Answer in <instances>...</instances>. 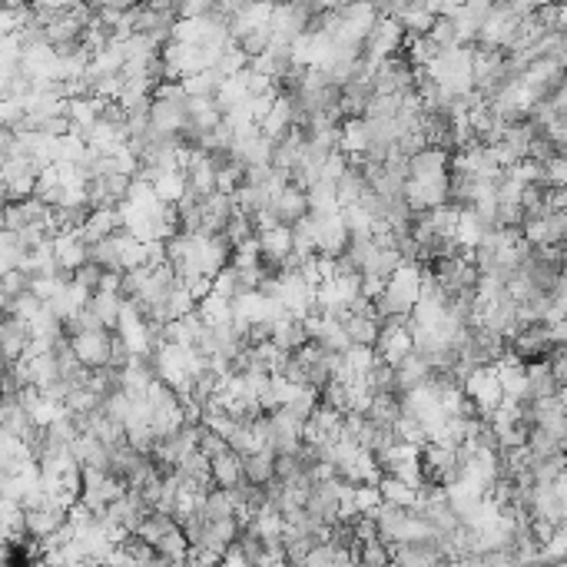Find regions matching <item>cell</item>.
<instances>
[{"label":"cell","mask_w":567,"mask_h":567,"mask_svg":"<svg viewBox=\"0 0 567 567\" xmlns=\"http://www.w3.org/2000/svg\"><path fill=\"white\" fill-rule=\"evenodd\" d=\"M378 491H382V501L385 504H399V508H409V511H415V504H418V488H411L409 482L392 478V474L382 478Z\"/></svg>","instance_id":"cell-12"},{"label":"cell","mask_w":567,"mask_h":567,"mask_svg":"<svg viewBox=\"0 0 567 567\" xmlns=\"http://www.w3.org/2000/svg\"><path fill=\"white\" fill-rule=\"evenodd\" d=\"M564 458H567V448H564Z\"/></svg>","instance_id":"cell-17"},{"label":"cell","mask_w":567,"mask_h":567,"mask_svg":"<svg viewBox=\"0 0 567 567\" xmlns=\"http://www.w3.org/2000/svg\"><path fill=\"white\" fill-rule=\"evenodd\" d=\"M212 482H216V488H226V491L239 488V484L246 482V464H242V454H236L230 448L226 454L212 458Z\"/></svg>","instance_id":"cell-7"},{"label":"cell","mask_w":567,"mask_h":567,"mask_svg":"<svg viewBox=\"0 0 567 567\" xmlns=\"http://www.w3.org/2000/svg\"><path fill=\"white\" fill-rule=\"evenodd\" d=\"M0 342H4L7 365H14V362H23V356H27V348H31V342H33L31 326H27V322H21V319H14V315H4V326H0Z\"/></svg>","instance_id":"cell-4"},{"label":"cell","mask_w":567,"mask_h":567,"mask_svg":"<svg viewBox=\"0 0 567 567\" xmlns=\"http://www.w3.org/2000/svg\"><path fill=\"white\" fill-rule=\"evenodd\" d=\"M275 216H279V226H285V230H292V226H299V222L309 216V193H305L302 186H295V183H289V186L275 196L273 202Z\"/></svg>","instance_id":"cell-3"},{"label":"cell","mask_w":567,"mask_h":567,"mask_svg":"<svg viewBox=\"0 0 567 567\" xmlns=\"http://www.w3.org/2000/svg\"><path fill=\"white\" fill-rule=\"evenodd\" d=\"M179 567H206V564H196V561H186V564H179Z\"/></svg>","instance_id":"cell-16"},{"label":"cell","mask_w":567,"mask_h":567,"mask_svg":"<svg viewBox=\"0 0 567 567\" xmlns=\"http://www.w3.org/2000/svg\"><path fill=\"white\" fill-rule=\"evenodd\" d=\"M378 358L385 362V365H401L405 358L415 352V336H411V328L405 319H392L382 326V336H378V346H375Z\"/></svg>","instance_id":"cell-1"},{"label":"cell","mask_w":567,"mask_h":567,"mask_svg":"<svg viewBox=\"0 0 567 567\" xmlns=\"http://www.w3.org/2000/svg\"><path fill=\"white\" fill-rule=\"evenodd\" d=\"M104 275H106V269H100L96 263H86V266H80V269L74 273V283L94 295V292H100V285H104Z\"/></svg>","instance_id":"cell-15"},{"label":"cell","mask_w":567,"mask_h":567,"mask_svg":"<svg viewBox=\"0 0 567 567\" xmlns=\"http://www.w3.org/2000/svg\"><path fill=\"white\" fill-rule=\"evenodd\" d=\"M358 564L362 567H392L395 564V557H392V547L378 537V541H372V544L358 547Z\"/></svg>","instance_id":"cell-14"},{"label":"cell","mask_w":567,"mask_h":567,"mask_svg":"<svg viewBox=\"0 0 567 567\" xmlns=\"http://www.w3.org/2000/svg\"><path fill=\"white\" fill-rule=\"evenodd\" d=\"M53 249H57V259L67 273L74 275L80 266L90 263V242L84 239V232H60L53 239Z\"/></svg>","instance_id":"cell-5"},{"label":"cell","mask_w":567,"mask_h":567,"mask_svg":"<svg viewBox=\"0 0 567 567\" xmlns=\"http://www.w3.org/2000/svg\"><path fill=\"white\" fill-rule=\"evenodd\" d=\"M113 338H116V332H110V328H94V332L74 338L76 358H80L90 372L106 368L110 365V356H113Z\"/></svg>","instance_id":"cell-2"},{"label":"cell","mask_w":567,"mask_h":567,"mask_svg":"<svg viewBox=\"0 0 567 567\" xmlns=\"http://www.w3.org/2000/svg\"><path fill=\"white\" fill-rule=\"evenodd\" d=\"M275 458H279L275 452L246 454V458H242V464H246V482H249V484H259V488L273 484L275 482Z\"/></svg>","instance_id":"cell-11"},{"label":"cell","mask_w":567,"mask_h":567,"mask_svg":"<svg viewBox=\"0 0 567 567\" xmlns=\"http://www.w3.org/2000/svg\"><path fill=\"white\" fill-rule=\"evenodd\" d=\"M120 230H123L120 210H94L84 226V239L94 246V242H104V239H110V236H116Z\"/></svg>","instance_id":"cell-10"},{"label":"cell","mask_w":567,"mask_h":567,"mask_svg":"<svg viewBox=\"0 0 567 567\" xmlns=\"http://www.w3.org/2000/svg\"><path fill=\"white\" fill-rule=\"evenodd\" d=\"M173 531H179V525L173 521V518H169V515H159V511H149L147 521L140 525L137 535L143 537L149 547H159L169 535H173Z\"/></svg>","instance_id":"cell-13"},{"label":"cell","mask_w":567,"mask_h":567,"mask_svg":"<svg viewBox=\"0 0 567 567\" xmlns=\"http://www.w3.org/2000/svg\"><path fill=\"white\" fill-rule=\"evenodd\" d=\"M431 375H435V368L425 362V358L418 356V352H411L401 365H395V378H399V392L405 395V392H415L421 389V385H428Z\"/></svg>","instance_id":"cell-6"},{"label":"cell","mask_w":567,"mask_h":567,"mask_svg":"<svg viewBox=\"0 0 567 567\" xmlns=\"http://www.w3.org/2000/svg\"><path fill=\"white\" fill-rule=\"evenodd\" d=\"M382 319L378 315H352L348 312L346 319V332L352 338V346L358 348H375L378 346V336H382Z\"/></svg>","instance_id":"cell-8"},{"label":"cell","mask_w":567,"mask_h":567,"mask_svg":"<svg viewBox=\"0 0 567 567\" xmlns=\"http://www.w3.org/2000/svg\"><path fill=\"white\" fill-rule=\"evenodd\" d=\"M123 305H126V299L120 292H94V299H90V312L96 315L100 326L116 332L120 315H123Z\"/></svg>","instance_id":"cell-9"}]
</instances>
